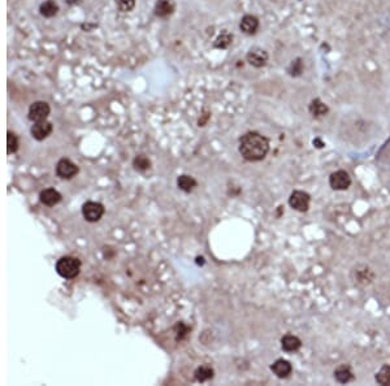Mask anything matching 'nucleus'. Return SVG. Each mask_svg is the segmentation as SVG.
<instances>
[{
	"label": "nucleus",
	"instance_id": "nucleus-13",
	"mask_svg": "<svg viewBox=\"0 0 390 386\" xmlns=\"http://www.w3.org/2000/svg\"><path fill=\"white\" fill-rule=\"evenodd\" d=\"M334 377H336V380L341 383H347L354 378V374H352L351 368L347 365V364H342V365H339V367L336 368L334 370Z\"/></svg>",
	"mask_w": 390,
	"mask_h": 386
},
{
	"label": "nucleus",
	"instance_id": "nucleus-19",
	"mask_svg": "<svg viewBox=\"0 0 390 386\" xmlns=\"http://www.w3.org/2000/svg\"><path fill=\"white\" fill-rule=\"evenodd\" d=\"M59 11L58 4L54 0H47L41 6V15L45 17H54Z\"/></svg>",
	"mask_w": 390,
	"mask_h": 386
},
{
	"label": "nucleus",
	"instance_id": "nucleus-27",
	"mask_svg": "<svg viewBox=\"0 0 390 386\" xmlns=\"http://www.w3.org/2000/svg\"><path fill=\"white\" fill-rule=\"evenodd\" d=\"M78 0H68V3L69 4H74V3H77Z\"/></svg>",
	"mask_w": 390,
	"mask_h": 386
},
{
	"label": "nucleus",
	"instance_id": "nucleus-26",
	"mask_svg": "<svg viewBox=\"0 0 390 386\" xmlns=\"http://www.w3.org/2000/svg\"><path fill=\"white\" fill-rule=\"evenodd\" d=\"M303 72V64H302L301 59H297L295 61L291 63V65L289 67V73L291 76H301V73Z\"/></svg>",
	"mask_w": 390,
	"mask_h": 386
},
{
	"label": "nucleus",
	"instance_id": "nucleus-6",
	"mask_svg": "<svg viewBox=\"0 0 390 386\" xmlns=\"http://www.w3.org/2000/svg\"><path fill=\"white\" fill-rule=\"evenodd\" d=\"M78 173V166L69 159H61L56 164V174L61 178L71 179Z\"/></svg>",
	"mask_w": 390,
	"mask_h": 386
},
{
	"label": "nucleus",
	"instance_id": "nucleus-18",
	"mask_svg": "<svg viewBox=\"0 0 390 386\" xmlns=\"http://www.w3.org/2000/svg\"><path fill=\"white\" fill-rule=\"evenodd\" d=\"M195 380L199 382H205L207 380H211L214 377V369L208 365H202V367L197 368L195 370Z\"/></svg>",
	"mask_w": 390,
	"mask_h": 386
},
{
	"label": "nucleus",
	"instance_id": "nucleus-24",
	"mask_svg": "<svg viewBox=\"0 0 390 386\" xmlns=\"http://www.w3.org/2000/svg\"><path fill=\"white\" fill-rule=\"evenodd\" d=\"M133 164H134L135 169L138 170H144L147 169V168H150V160H148L146 156H143V155H139V156L135 157Z\"/></svg>",
	"mask_w": 390,
	"mask_h": 386
},
{
	"label": "nucleus",
	"instance_id": "nucleus-16",
	"mask_svg": "<svg viewBox=\"0 0 390 386\" xmlns=\"http://www.w3.org/2000/svg\"><path fill=\"white\" fill-rule=\"evenodd\" d=\"M308 111H310V113L313 117H323V116L328 113V107L320 99H315L311 102Z\"/></svg>",
	"mask_w": 390,
	"mask_h": 386
},
{
	"label": "nucleus",
	"instance_id": "nucleus-5",
	"mask_svg": "<svg viewBox=\"0 0 390 386\" xmlns=\"http://www.w3.org/2000/svg\"><path fill=\"white\" fill-rule=\"evenodd\" d=\"M329 185L333 190H346L351 185V178L345 170H337L330 174Z\"/></svg>",
	"mask_w": 390,
	"mask_h": 386
},
{
	"label": "nucleus",
	"instance_id": "nucleus-25",
	"mask_svg": "<svg viewBox=\"0 0 390 386\" xmlns=\"http://www.w3.org/2000/svg\"><path fill=\"white\" fill-rule=\"evenodd\" d=\"M135 0H116V6L122 12H129L134 8Z\"/></svg>",
	"mask_w": 390,
	"mask_h": 386
},
{
	"label": "nucleus",
	"instance_id": "nucleus-21",
	"mask_svg": "<svg viewBox=\"0 0 390 386\" xmlns=\"http://www.w3.org/2000/svg\"><path fill=\"white\" fill-rule=\"evenodd\" d=\"M356 282L358 284H360V282H363V284H369L372 281V278H373V275H372V272L369 271V269L367 268V267H364V269L363 271H356Z\"/></svg>",
	"mask_w": 390,
	"mask_h": 386
},
{
	"label": "nucleus",
	"instance_id": "nucleus-14",
	"mask_svg": "<svg viewBox=\"0 0 390 386\" xmlns=\"http://www.w3.org/2000/svg\"><path fill=\"white\" fill-rule=\"evenodd\" d=\"M281 346L286 352H294V351H297L298 348L301 347L302 342L301 339L298 338V337H295V335L288 334L285 335V337H282Z\"/></svg>",
	"mask_w": 390,
	"mask_h": 386
},
{
	"label": "nucleus",
	"instance_id": "nucleus-4",
	"mask_svg": "<svg viewBox=\"0 0 390 386\" xmlns=\"http://www.w3.org/2000/svg\"><path fill=\"white\" fill-rule=\"evenodd\" d=\"M310 195L304 191H294L290 195L289 198V205L291 208H294L295 211H299V212H306V211L310 208Z\"/></svg>",
	"mask_w": 390,
	"mask_h": 386
},
{
	"label": "nucleus",
	"instance_id": "nucleus-17",
	"mask_svg": "<svg viewBox=\"0 0 390 386\" xmlns=\"http://www.w3.org/2000/svg\"><path fill=\"white\" fill-rule=\"evenodd\" d=\"M177 186H178V188H181L182 191L190 192L192 188L197 186V181L192 178L191 175L182 174L177 178Z\"/></svg>",
	"mask_w": 390,
	"mask_h": 386
},
{
	"label": "nucleus",
	"instance_id": "nucleus-10",
	"mask_svg": "<svg viewBox=\"0 0 390 386\" xmlns=\"http://www.w3.org/2000/svg\"><path fill=\"white\" fill-rule=\"evenodd\" d=\"M39 198H41V202L45 206H48V207H54L61 201V195L60 192L56 191L55 188H46L43 191L41 192L39 195Z\"/></svg>",
	"mask_w": 390,
	"mask_h": 386
},
{
	"label": "nucleus",
	"instance_id": "nucleus-20",
	"mask_svg": "<svg viewBox=\"0 0 390 386\" xmlns=\"http://www.w3.org/2000/svg\"><path fill=\"white\" fill-rule=\"evenodd\" d=\"M376 381L380 385H390V365H384L376 374Z\"/></svg>",
	"mask_w": 390,
	"mask_h": 386
},
{
	"label": "nucleus",
	"instance_id": "nucleus-23",
	"mask_svg": "<svg viewBox=\"0 0 390 386\" xmlns=\"http://www.w3.org/2000/svg\"><path fill=\"white\" fill-rule=\"evenodd\" d=\"M17 148H19V140L17 137L13 133L8 131V137H7V152L13 153L16 152Z\"/></svg>",
	"mask_w": 390,
	"mask_h": 386
},
{
	"label": "nucleus",
	"instance_id": "nucleus-7",
	"mask_svg": "<svg viewBox=\"0 0 390 386\" xmlns=\"http://www.w3.org/2000/svg\"><path fill=\"white\" fill-rule=\"evenodd\" d=\"M50 105L46 102H36L30 105L29 118L32 121H45L47 116L50 115Z\"/></svg>",
	"mask_w": 390,
	"mask_h": 386
},
{
	"label": "nucleus",
	"instance_id": "nucleus-9",
	"mask_svg": "<svg viewBox=\"0 0 390 386\" xmlns=\"http://www.w3.org/2000/svg\"><path fill=\"white\" fill-rule=\"evenodd\" d=\"M30 131H32V135L36 138L37 140H43L52 133V124L46 121V120L45 121H38L33 125V128Z\"/></svg>",
	"mask_w": 390,
	"mask_h": 386
},
{
	"label": "nucleus",
	"instance_id": "nucleus-15",
	"mask_svg": "<svg viewBox=\"0 0 390 386\" xmlns=\"http://www.w3.org/2000/svg\"><path fill=\"white\" fill-rule=\"evenodd\" d=\"M173 10H174V7L169 0H157L156 6H155V13L159 17H168L172 15Z\"/></svg>",
	"mask_w": 390,
	"mask_h": 386
},
{
	"label": "nucleus",
	"instance_id": "nucleus-12",
	"mask_svg": "<svg viewBox=\"0 0 390 386\" xmlns=\"http://www.w3.org/2000/svg\"><path fill=\"white\" fill-rule=\"evenodd\" d=\"M241 30L246 34H255L258 28H259V21L255 16H251V15H247L242 19L240 25Z\"/></svg>",
	"mask_w": 390,
	"mask_h": 386
},
{
	"label": "nucleus",
	"instance_id": "nucleus-3",
	"mask_svg": "<svg viewBox=\"0 0 390 386\" xmlns=\"http://www.w3.org/2000/svg\"><path fill=\"white\" fill-rule=\"evenodd\" d=\"M82 215L85 220L89 223H96L104 215V207L96 202H87L82 207Z\"/></svg>",
	"mask_w": 390,
	"mask_h": 386
},
{
	"label": "nucleus",
	"instance_id": "nucleus-8",
	"mask_svg": "<svg viewBox=\"0 0 390 386\" xmlns=\"http://www.w3.org/2000/svg\"><path fill=\"white\" fill-rule=\"evenodd\" d=\"M247 61H249L253 67H264V65L267 64V61H268V54H267L264 50H262V48H253V50H250V52L247 54Z\"/></svg>",
	"mask_w": 390,
	"mask_h": 386
},
{
	"label": "nucleus",
	"instance_id": "nucleus-2",
	"mask_svg": "<svg viewBox=\"0 0 390 386\" xmlns=\"http://www.w3.org/2000/svg\"><path fill=\"white\" fill-rule=\"evenodd\" d=\"M81 269V262L72 256H64L56 263V271L63 278H74L78 276Z\"/></svg>",
	"mask_w": 390,
	"mask_h": 386
},
{
	"label": "nucleus",
	"instance_id": "nucleus-1",
	"mask_svg": "<svg viewBox=\"0 0 390 386\" xmlns=\"http://www.w3.org/2000/svg\"><path fill=\"white\" fill-rule=\"evenodd\" d=\"M269 151L268 139L259 133H247L240 140V152L243 159L259 161L266 157Z\"/></svg>",
	"mask_w": 390,
	"mask_h": 386
},
{
	"label": "nucleus",
	"instance_id": "nucleus-22",
	"mask_svg": "<svg viewBox=\"0 0 390 386\" xmlns=\"http://www.w3.org/2000/svg\"><path fill=\"white\" fill-rule=\"evenodd\" d=\"M232 41H233V37H232L229 33H223V34L219 37L218 39H216V42H215V46L218 48H227L231 46Z\"/></svg>",
	"mask_w": 390,
	"mask_h": 386
},
{
	"label": "nucleus",
	"instance_id": "nucleus-11",
	"mask_svg": "<svg viewBox=\"0 0 390 386\" xmlns=\"http://www.w3.org/2000/svg\"><path fill=\"white\" fill-rule=\"evenodd\" d=\"M271 369L273 370V373L276 374L280 378H286L289 374L291 373V364L288 360H284V359H278L275 363L272 364Z\"/></svg>",
	"mask_w": 390,
	"mask_h": 386
}]
</instances>
